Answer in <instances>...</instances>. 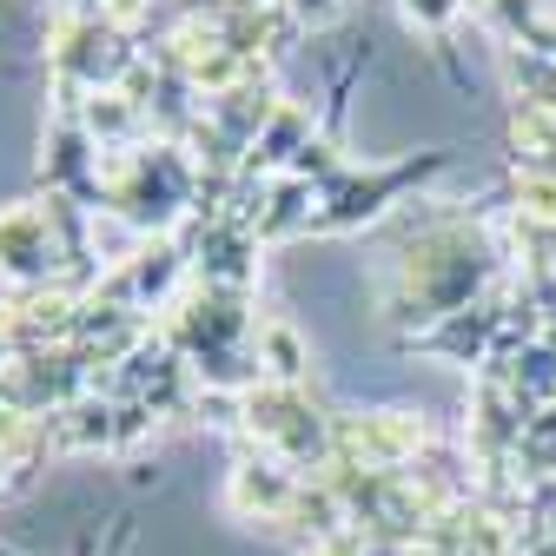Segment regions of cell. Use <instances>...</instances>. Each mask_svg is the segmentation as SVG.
<instances>
[{"label":"cell","mask_w":556,"mask_h":556,"mask_svg":"<svg viewBox=\"0 0 556 556\" xmlns=\"http://www.w3.org/2000/svg\"><path fill=\"white\" fill-rule=\"evenodd\" d=\"M80 556H93V543H80Z\"/></svg>","instance_id":"1"}]
</instances>
